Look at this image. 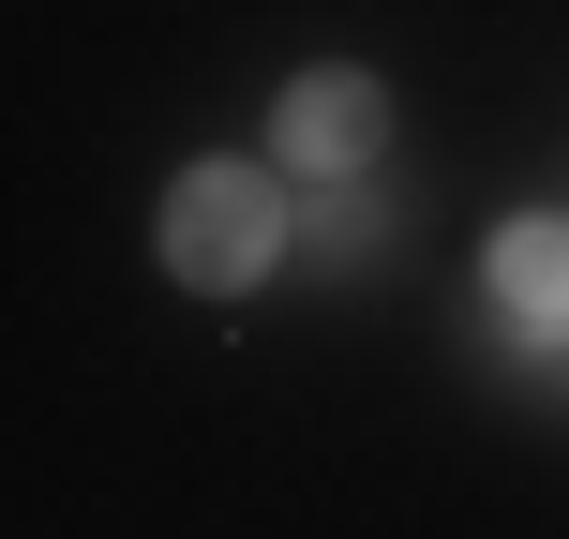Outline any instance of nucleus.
<instances>
[{
    "label": "nucleus",
    "instance_id": "nucleus-1",
    "mask_svg": "<svg viewBox=\"0 0 569 539\" xmlns=\"http://www.w3.org/2000/svg\"><path fill=\"white\" fill-rule=\"evenodd\" d=\"M270 240H284V210H270L256 166H196V180L166 196V270H180V285H256Z\"/></svg>",
    "mask_w": 569,
    "mask_h": 539
},
{
    "label": "nucleus",
    "instance_id": "nucleus-2",
    "mask_svg": "<svg viewBox=\"0 0 569 539\" xmlns=\"http://www.w3.org/2000/svg\"><path fill=\"white\" fill-rule=\"evenodd\" d=\"M375 76H300L284 90V150H300V166H375Z\"/></svg>",
    "mask_w": 569,
    "mask_h": 539
},
{
    "label": "nucleus",
    "instance_id": "nucleus-3",
    "mask_svg": "<svg viewBox=\"0 0 569 539\" xmlns=\"http://www.w3.org/2000/svg\"><path fill=\"white\" fill-rule=\"evenodd\" d=\"M495 300H510L525 330H569V226H510L495 240Z\"/></svg>",
    "mask_w": 569,
    "mask_h": 539
}]
</instances>
